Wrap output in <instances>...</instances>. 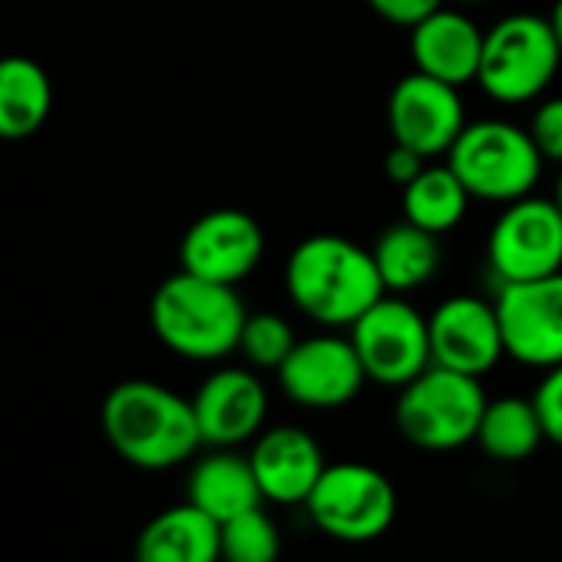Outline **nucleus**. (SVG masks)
Returning <instances> with one entry per match:
<instances>
[{"label":"nucleus","instance_id":"9d476101","mask_svg":"<svg viewBox=\"0 0 562 562\" xmlns=\"http://www.w3.org/2000/svg\"><path fill=\"white\" fill-rule=\"evenodd\" d=\"M493 305L513 361L542 371L562 364V271L499 285Z\"/></svg>","mask_w":562,"mask_h":562},{"label":"nucleus","instance_id":"c756f323","mask_svg":"<svg viewBox=\"0 0 562 562\" xmlns=\"http://www.w3.org/2000/svg\"><path fill=\"white\" fill-rule=\"evenodd\" d=\"M549 24H552V34H555V41H559V47H562V0L552 8V14H549Z\"/></svg>","mask_w":562,"mask_h":562},{"label":"nucleus","instance_id":"cd10ccee","mask_svg":"<svg viewBox=\"0 0 562 562\" xmlns=\"http://www.w3.org/2000/svg\"><path fill=\"white\" fill-rule=\"evenodd\" d=\"M368 8H371L381 21L411 31V27H417L424 18H430L434 11H440V8H443V0H368Z\"/></svg>","mask_w":562,"mask_h":562},{"label":"nucleus","instance_id":"412c9836","mask_svg":"<svg viewBox=\"0 0 562 562\" xmlns=\"http://www.w3.org/2000/svg\"><path fill=\"white\" fill-rule=\"evenodd\" d=\"M371 255H374V265L381 271V281L387 292H414V289L427 285L440 268L437 235L407 218L384 228L378 235Z\"/></svg>","mask_w":562,"mask_h":562},{"label":"nucleus","instance_id":"a878e982","mask_svg":"<svg viewBox=\"0 0 562 562\" xmlns=\"http://www.w3.org/2000/svg\"><path fill=\"white\" fill-rule=\"evenodd\" d=\"M529 136L542 156V162H559L562 166V97H552L536 106L529 120Z\"/></svg>","mask_w":562,"mask_h":562},{"label":"nucleus","instance_id":"2eb2a0df","mask_svg":"<svg viewBox=\"0 0 562 562\" xmlns=\"http://www.w3.org/2000/svg\"><path fill=\"white\" fill-rule=\"evenodd\" d=\"M192 411L205 447H238L261 434L268 394L258 374L245 368H222L199 384Z\"/></svg>","mask_w":562,"mask_h":562},{"label":"nucleus","instance_id":"2f4dec72","mask_svg":"<svg viewBox=\"0 0 562 562\" xmlns=\"http://www.w3.org/2000/svg\"><path fill=\"white\" fill-rule=\"evenodd\" d=\"M463 4H483V0H463Z\"/></svg>","mask_w":562,"mask_h":562},{"label":"nucleus","instance_id":"5701e85b","mask_svg":"<svg viewBox=\"0 0 562 562\" xmlns=\"http://www.w3.org/2000/svg\"><path fill=\"white\" fill-rule=\"evenodd\" d=\"M401 205H404L407 222H414L434 235H443L463 222L467 205H470V192L447 162L443 166L427 162L424 172L401 189Z\"/></svg>","mask_w":562,"mask_h":562},{"label":"nucleus","instance_id":"9b49d317","mask_svg":"<svg viewBox=\"0 0 562 562\" xmlns=\"http://www.w3.org/2000/svg\"><path fill=\"white\" fill-rule=\"evenodd\" d=\"M274 374L289 401L312 411L351 404L368 381L351 338L341 335H315L299 341Z\"/></svg>","mask_w":562,"mask_h":562},{"label":"nucleus","instance_id":"20e7f679","mask_svg":"<svg viewBox=\"0 0 562 562\" xmlns=\"http://www.w3.org/2000/svg\"><path fill=\"white\" fill-rule=\"evenodd\" d=\"M483 411L486 394L480 378L430 364L424 374L401 387L394 420L411 447L447 453L476 440Z\"/></svg>","mask_w":562,"mask_h":562},{"label":"nucleus","instance_id":"c85d7f7f","mask_svg":"<svg viewBox=\"0 0 562 562\" xmlns=\"http://www.w3.org/2000/svg\"><path fill=\"white\" fill-rule=\"evenodd\" d=\"M424 166H427V159L420 156V153H414V149H407V146H397L394 143V149L387 153V162H384V169H387V179L394 182V186H407V182H414L420 172H424Z\"/></svg>","mask_w":562,"mask_h":562},{"label":"nucleus","instance_id":"f257e3e1","mask_svg":"<svg viewBox=\"0 0 562 562\" xmlns=\"http://www.w3.org/2000/svg\"><path fill=\"white\" fill-rule=\"evenodd\" d=\"M285 292L305 318L325 328H351L387 295L371 248L345 235L299 241L285 265Z\"/></svg>","mask_w":562,"mask_h":562},{"label":"nucleus","instance_id":"f03ea898","mask_svg":"<svg viewBox=\"0 0 562 562\" xmlns=\"http://www.w3.org/2000/svg\"><path fill=\"white\" fill-rule=\"evenodd\" d=\"M100 420L110 447L139 470L179 467L202 447L192 401L156 381L116 384L103 401Z\"/></svg>","mask_w":562,"mask_h":562},{"label":"nucleus","instance_id":"6ab92c4d","mask_svg":"<svg viewBox=\"0 0 562 562\" xmlns=\"http://www.w3.org/2000/svg\"><path fill=\"white\" fill-rule=\"evenodd\" d=\"M186 490L189 503L209 513L218 526L265 503L251 460L235 453V447H212V453L195 460Z\"/></svg>","mask_w":562,"mask_h":562},{"label":"nucleus","instance_id":"4be33fe9","mask_svg":"<svg viewBox=\"0 0 562 562\" xmlns=\"http://www.w3.org/2000/svg\"><path fill=\"white\" fill-rule=\"evenodd\" d=\"M542 440H546V430H542L532 397L486 401V411L476 430V443L483 447L486 457L499 463H516V460L532 457Z\"/></svg>","mask_w":562,"mask_h":562},{"label":"nucleus","instance_id":"bb28decb","mask_svg":"<svg viewBox=\"0 0 562 562\" xmlns=\"http://www.w3.org/2000/svg\"><path fill=\"white\" fill-rule=\"evenodd\" d=\"M532 404L539 411L546 440L562 447V364L546 371V378L539 381V387L532 394Z\"/></svg>","mask_w":562,"mask_h":562},{"label":"nucleus","instance_id":"423d86ee","mask_svg":"<svg viewBox=\"0 0 562 562\" xmlns=\"http://www.w3.org/2000/svg\"><path fill=\"white\" fill-rule=\"evenodd\" d=\"M562 47L546 18L509 14L483 34L476 83L496 103H529L555 77Z\"/></svg>","mask_w":562,"mask_h":562},{"label":"nucleus","instance_id":"6e6552de","mask_svg":"<svg viewBox=\"0 0 562 562\" xmlns=\"http://www.w3.org/2000/svg\"><path fill=\"white\" fill-rule=\"evenodd\" d=\"M486 265L499 285L562 271V212L555 199L522 195L506 202L486 238Z\"/></svg>","mask_w":562,"mask_h":562},{"label":"nucleus","instance_id":"39448f33","mask_svg":"<svg viewBox=\"0 0 562 562\" xmlns=\"http://www.w3.org/2000/svg\"><path fill=\"white\" fill-rule=\"evenodd\" d=\"M447 166L460 176L470 199L516 202L539 182L542 156L529 130L503 120H480L463 126L447 153Z\"/></svg>","mask_w":562,"mask_h":562},{"label":"nucleus","instance_id":"1a4fd4ad","mask_svg":"<svg viewBox=\"0 0 562 562\" xmlns=\"http://www.w3.org/2000/svg\"><path fill=\"white\" fill-rule=\"evenodd\" d=\"M351 345L364 364L368 381L384 387H404L430 368L427 318L397 295L374 302L355 325Z\"/></svg>","mask_w":562,"mask_h":562},{"label":"nucleus","instance_id":"ddd939ff","mask_svg":"<svg viewBox=\"0 0 562 562\" xmlns=\"http://www.w3.org/2000/svg\"><path fill=\"white\" fill-rule=\"evenodd\" d=\"M261 251L265 235L248 212L212 209L186 228L179 241V265L182 271L218 281V285H238L258 268Z\"/></svg>","mask_w":562,"mask_h":562},{"label":"nucleus","instance_id":"aec40b11","mask_svg":"<svg viewBox=\"0 0 562 562\" xmlns=\"http://www.w3.org/2000/svg\"><path fill=\"white\" fill-rule=\"evenodd\" d=\"M54 106L47 70L31 57H0V139L34 136Z\"/></svg>","mask_w":562,"mask_h":562},{"label":"nucleus","instance_id":"dca6fc26","mask_svg":"<svg viewBox=\"0 0 562 562\" xmlns=\"http://www.w3.org/2000/svg\"><path fill=\"white\" fill-rule=\"evenodd\" d=\"M248 460L258 476L265 503L281 506H305V499L312 496L315 483L328 467L322 443L308 430L289 424L258 434Z\"/></svg>","mask_w":562,"mask_h":562},{"label":"nucleus","instance_id":"f3484780","mask_svg":"<svg viewBox=\"0 0 562 562\" xmlns=\"http://www.w3.org/2000/svg\"><path fill=\"white\" fill-rule=\"evenodd\" d=\"M483 34L467 14L460 11H434L417 27H411V57L414 70L443 80L450 87H467L480 74L483 57Z\"/></svg>","mask_w":562,"mask_h":562},{"label":"nucleus","instance_id":"0eeeda50","mask_svg":"<svg viewBox=\"0 0 562 562\" xmlns=\"http://www.w3.org/2000/svg\"><path fill=\"white\" fill-rule=\"evenodd\" d=\"M312 522L341 542H371L397 516L394 483L371 463H328L305 499Z\"/></svg>","mask_w":562,"mask_h":562},{"label":"nucleus","instance_id":"f8f14e48","mask_svg":"<svg viewBox=\"0 0 562 562\" xmlns=\"http://www.w3.org/2000/svg\"><path fill=\"white\" fill-rule=\"evenodd\" d=\"M387 126L397 146H407L424 159L447 156L467 126L460 90L414 70L391 90Z\"/></svg>","mask_w":562,"mask_h":562},{"label":"nucleus","instance_id":"393cba45","mask_svg":"<svg viewBox=\"0 0 562 562\" xmlns=\"http://www.w3.org/2000/svg\"><path fill=\"white\" fill-rule=\"evenodd\" d=\"M299 345L292 325L281 318V315H271V312H258V315H248L245 318V328H241V341H238V351L245 355V361L258 371H278L285 364V358L292 355V348Z\"/></svg>","mask_w":562,"mask_h":562},{"label":"nucleus","instance_id":"4468645a","mask_svg":"<svg viewBox=\"0 0 562 562\" xmlns=\"http://www.w3.org/2000/svg\"><path fill=\"white\" fill-rule=\"evenodd\" d=\"M427 331L430 364L470 378H483L506 355L496 305L473 295H457L437 305V312L427 318Z\"/></svg>","mask_w":562,"mask_h":562},{"label":"nucleus","instance_id":"7ed1b4c3","mask_svg":"<svg viewBox=\"0 0 562 562\" xmlns=\"http://www.w3.org/2000/svg\"><path fill=\"white\" fill-rule=\"evenodd\" d=\"M245 318L248 312L235 295V285H218L192 271L166 278L149 302L156 338L189 361H218L238 351Z\"/></svg>","mask_w":562,"mask_h":562},{"label":"nucleus","instance_id":"b1692460","mask_svg":"<svg viewBox=\"0 0 562 562\" xmlns=\"http://www.w3.org/2000/svg\"><path fill=\"white\" fill-rule=\"evenodd\" d=\"M218 539L222 562H278L281 555V532L261 506L222 522Z\"/></svg>","mask_w":562,"mask_h":562},{"label":"nucleus","instance_id":"7c9ffc66","mask_svg":"<svg viewBox=\"0 0 562 562\" xmlns=\"http://www.w3.org/2000/svg\"><path fill=\"white\" fill-rule=\"evenodd\" d=\"M555 205H559V212H562V172H559V179H555Z\"/></svg>","mask_w":562,"mask_h":562},{"label":"nucleus","instance_id":"a211bd4d","mask_svg":"<svg viewBox=\"0 0 562 562\" xmlns=\"http://www.w3.org/2000/svg\"><path fill=\"white\" fill-rule=\"evenodd\" d=\"M133 555L136 562H222L218 522L186 499L139 529Z\"/></svg>","mask_w":562,"mask_h":562}]
</instances>
